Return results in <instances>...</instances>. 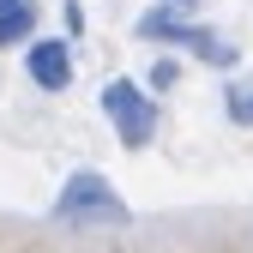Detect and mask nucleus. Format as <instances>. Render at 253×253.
Masks as SVG:
<instances>
[{"mask_svg":"<svg viewBox=\"0 0 253 253\" xmlns=\"http://www.w3.org/2000/svg\"><path fill=\"white\" fill-rule=\"evenodd\" d=\"M24 79L37 90H48V97H60L73 84V42L67 37H30L24 42Z\"/></svg>","mask_w":253,"mask_h":253,"instance_id":"3","label":"nucleus"},{"mask_svg":"<svg viewBox=\"0 0 253 253\" xmlns=\"http://www.w3.org/2000/svg\"><path fill=\"white\" fill-rule=\"evenodd\" d=\"M97 103H103L115 139H121L126 151H145V145L157 139V121H163V115H157V97H151L139 79H109Z\"/></svg>","mask_w":253,"mask_h":253,"instance_id":"2","label":"nucleus"},{"mask_svg":"<svg viewBox=\"0 0 253 253\" xmlns=\"http://www.w3.org/2000/svg\"><path fill=\"white\" fill-rule=\"evenodd\" d=\"M30 37H37V0H18L0 12V48H24Z\"/></svg>","mask_w":253,"mask_h":253,"instance_id":"6","label":"nucleus"},{"mask_svg":"<svg viewBox=\"0 0 253 253\" xmlns=\"http://www.w3.org/2000/svg\"><path fill=\"white\" fill-rule=\"evenodd\" d=\"M157 6H175V12H187V18H193V6H199V0H157Z\"/></svg>","mask_w":253,"mask_h":253,"instance_id":"10","label":"nucleus"},{"mask_svg":"<svg viewBox=\"0 0 253 253\" xmlns=\"http://www.w3.org/2000/svg\"><path fill=\"white\" fill-rule=\"evenodd\" d=\"M60 24H67V42L84 30V6H79V0H60Z\"/></svg>","mask_w":253,"mask_h":253,"instance_id":"9","label":"nucleus"},{"mask_svg":"<svg viewBox=\"0 0 253 253\" xmlns=\"http://www.w3.org/2000/svg\"><path fill=\"white\" fill-rule=\"evenodd\" d=\"M175 84H181V60L175 54L151 60V73H145V90H151V97H163V90H175Z\"/></svg>","mask_w":253,"mask_h":253,"instance_id":"8","label":"nucleus"},{"mask_svg":"<svg viewBox=\"0 0 253 253\" xmlns=\"http://www.w3.org/2000/svg\"><path fill=\"white\" fill-rule=\"evenodd\" d=\"M48 217H54L60 229H126V223H133L126 199L115 193V181L103 169H73L67 187L54 193Z\"/></svg>","mask_w":253,"mask_h":253,"instance_id":"1","label":"nucleus"},{"mask_svg":"<svg viewBox=\"0 0 253 253\" xmlns=\"http://www.w3.org/2000/svg\"><path fill=\"white\" fill-rule=\"evenodd\" d=\"M6 6H18V0H0V12H6Z\"/></svg>","mask_w":253,"mask_h":253,"instance_id":"11","label":"nucleus"},{"mask_svg":"<svg viewBox=\"0 0 253 253\" xmlns=\"http://www.w3.org/2000/svg\"><path fill=\"white\" fill-rule=\"evenodd\" d=\"M181 54H193L199 67H217V73H229L235 60H241V48H235L229 37H217L211 24H193V18H187V37H181Z\"/></svg>","mask_w":253,"mask_h":253,"instance_id":"4","label":"nucleus"},{"mask_svg":"<svg viewBox=\"0 0 253 253\" xmlns=\"http://www.w3.org/2000/svg\"><path fill=\"white\" fill-rule=\"evenodd\" d=\"M133 37H139V42H169V48H181V37H187V12H175V6H151V12H139Z\"/></svg>","mask_w":253,"mask_h":253,"instance_id":"5","label":"nucleus"},{"mask_svg":"<svg viewBox=\"0 0 253 253\" xmlns=\"http://www.w3.org/2000/svg\"><path fill=\"white\" fill-rule=\"evenodd\" d=\"M223 115H229V126H253V84L247 79L223 84Z\"/></svg>","mask_w":253,"mask_h":253,"instance_id":"7","label":"nucleus"}]
</instances>
